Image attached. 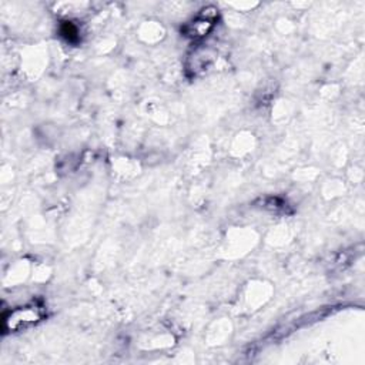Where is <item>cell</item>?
<instances>
[{
    "mask_svg": "<svg viewBox=\"0 0 365 365\" xmlns=\"http://www.w3.org/2000/svg\"><path fill=\"white\" fill-rule=\"evenodd\" d=\"M44 307L37 302L16 307L3 315V331L17 332L29 329L33 325L38 324L44 318Z\"/></svg>",
    "mask_w": 365,
    "mask_h": 365,
    "instance_id": "obj_1",
    "label": "cell"
},
{
    "mask_svg": "<svg viewBox=\"0 0 365 365\" xmlns=\"http://www.w3.org/2000/svg\"><path fill=\"white\" fill-rule=\"evenodd\" d=\"M215 19H217V10L214 7L204 9L195 19H192L190 23L185 24L184 27L185 36L191 38H201L207 36L212 30Z\"/></svg>",
    "mask_w": 365,
    "mask_h": 365,
    "instance_id": "obj_2",
    "label": "cell"
}]
</instances>
